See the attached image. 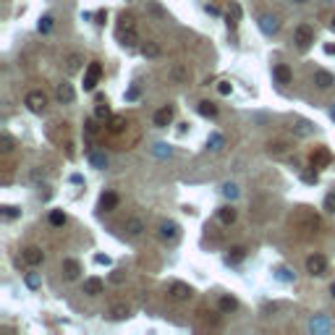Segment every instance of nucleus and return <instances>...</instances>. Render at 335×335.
Masks as SVG:
<instances>
[{
    "mask_svg": "<svg viewBox=\"0 0 335 335\" xmlns=\"http://www.w3.org/2000/svg\"><path fill=\"white\" fill-rule=\"evenodd\" d=\"M97 115H95V118H89L87 123H84V129H87V134H97Z\"/></svg>",
    "mask_w": 335,
    "mask_h": 335,
    "instance_id": "37998d69",
    "label": "nucleus"
},
{
    "mask_svg": "<svg viewBox=\"0 0 335 335\" xmlns=\"http://www.w3.org/2000/svg\"><path fill=\"white\" fill-rule=\"evenodd\" d=\"M304 181L306 183H317V173H304Z\"/></svg>",
    "mask_w": 335,
    "mask_h": 335,
    "instance_id": "3c124183",
    "label": "nucleus"
},
{
    "mask_svg": "<svg viewBox=\"0 0 335 335\" xmlns=\"http://www.w3.org/2000/svg\"><path fill=\"white\" fill-rule=\"evenodd\" d=\"M259 29H262L264 34H275V32L280 29V21L275 19V16H262V19H259Z\"/></svg>",
    "mask_w": 335,
    "mask_h": 335,
    "instance_id": "a211bd4d",
    "label": "nucleus"
},
{
    "mask_svg": "<svg viewBox=\"0 0 335 335\" xmlns=\"http://www.w3.org/2000/svg\"><path fill=\"white\" fill-rule=\"evenodd\" d=\"M293 40H296V45L301 50H306L311 42H314V29H311L309 24H298L296 27V32H293Z\"/></svg>",
    "mask_w": 335,
    "mask_h": 335,
    "instance_id": "7ed1b4c3",
    "label": "nucleus"
},
{
    "mask_svg": "<svg viewBox=\"0 0 335 335\" xmlns=\"http://www.w3.org/2000/svg\"><path fill=\"white\" fill-rule=\"evenodd\" d=\"M118 194H115V191H105V194H102L100 196V207H102V210H105V212H113L115 210V207H118Z\"/></svg>",
    "mask_w": 335,
    "mask_h": 335,
    "instance_id": "dca6fc26",
    "label": "nucleus"
},
{
    "mask_svg": "<svg viewBox=\"0 0 335 335\" xmlns=\"http://www.w3.org/2000/svg\"><path fill=\"white\" fill-rule=\"evenodd\" d=\"M27 285H29V288H37V285H40V278H37L34 272H29V275H27Z\"/></svg>",
    "mask_w": 335,
    "mask_h": 335,
    "instance_id": "c03bdc74",
    "label": "nucleus"
},
{
    "mask_svg": "<svg viewBox=\"0 0 335 335\" xmlns=\"http://www.w3.org/2000/svg\"><path fill=\"white\" fill-rule=\"evenodd\" d=\"M330 118L335 121V102H332V105H330Z\"/></svg>",
    "mask_w": 335,
    "mask_h": 335,
    "instance_id": "864d4df0",
    "label": "nucleus"
},
{
    "mask_svg": "<svg viewBox=\"0 0 335 335\" xmlns=\"http://www.w3.org/2000/svg\"><path fill=\"white\" fill-rule=\"evenodd\" d=\"M136 97H139V89L136 87H131L129 92H126V100H136Z\"/></svg>",
    "mask_w": 335,
    "mask_h": 335,
    "instance_id": "8fccbe9b",
    "label": "nucleus"
},
{
    "mask_svg": "<svg viewBox=\"0 0 335 335\" xmlns=\"http://www.w3.org/2000/svg\"><path fill=\"white\" fill-rule=\"evenodd\" d=\"M55 97H58V102H61V105H71V102L76 100V92H74V87L68 84V82H63V84H58Z\"/></svg>",
    "mask_w": 335,
    "mask_h": 335,
    "instance_id": "9d476101",
    "label": "nucleus"
},
{
    "mask_svg": "<svg viewBox=\"0 0 335 335\" xmlns=\"http://www.w3.org/2000/svg\"><path fill=\"white\" fill-rule=\"evenodd\" d=\"M275 275H278V280H283V283H291L293 280V272L288 270V267H278V272H275Z\"/></svg>",
    "mask_w": 335,
    "mask_h": 335,
    "instance_id": "4c0bfd02",
    "label": "nucleus"
},
{
    "mask_svg": "<svg viewBox=\"0 0 335 335\" xmlns=\"http://www.w3.org/2000/svg\"><path fill=\"white\" fill-rule=\"evenodd\" d=\"M170 296L176 298V301H189V298L194 296V288L186 285V283H181V280H176V283H170Z\"/></svg>",
    "mask_w": 335,
    "mask_h": 335,
    "instance_id": "6e6552de",
    "label": "nucleus"
},
{
    "mask_svg": "<svg viewBox=\"0 0 335 335\" xmlns=\"http://www.w3.org/2000/svg\"><path fill=\"white\" fill-rule=\"evenodd\" d=\"M291 131H293L296 136H301V139H304V136H309L311 131H314V126H311L309 121H296V123L291 126Z\"/></svg>",
    "mask_w": 335,
    "mask_h": 335,
    "instance_id": "b1692460",
    "label": "nucleus"
},
{
    "mask_svg": "<svg viewBox=\"0 0 335 335\" xmlns=\"http://www.w3.org/2000/svg\"><path fill=\"white\" fill-rule=\"evenodd\" d=\"M21 259H24L27 267H40V264L45 262V251L40 246H27L24 251H21Z\"/></svg>",
    "mask_w": 335,
    "mask_h": 335,
    "instance_id": "20e7f679",
    "label": "nucleus"
},
{
    "mask_svg": "<svg viewBox=\"0 0 335 335\" xmlns=\"http://www.w3.org/2000/svg\"><path fill=\"white\" fill-rule=\"evenodd\" d=\"M272 76L278 79V84H291V79H293V74H291V68H288L285 63H278L272 68Z\"/></svg>",
    "mask_w": 335,
    "mask_h": 335,
    "instance_id": "2eb2a0df",
    "label": "nucleus"
},
{
    "mask_svg": "<svg viewBox=\"0 0 335 335\" xmlns=\"http://www.w3.org/2000/svg\"><path fill=\"white\" fill-rule=\"evenodd\" d=\"M207 147L212 149V152H220L225 147V136L223 134H210V139H207Z\"/></svg>",
    "mask_w": 335,
    "mask_h": 335,
    "instance_id": "bb28decb",
    "label": "nucleus"
},
{
    "mask_svg": "<svg viewBox=\"0 0 335 335\" xmlns=\"http://www.w3.org/2000/svg\"><path fill=\"white\" fill-rule=\"evenodd\" d=\"M95 262H97V264H105V267H108V264H110V257H108V254H95Z\"/></svg>",
    "mask_w": 335,
    "mask_h": 335,
    "instance_id": "49530a36",
    "label": "nucleus"
},
{
    "mask_svg": "<svg viewBox=\"0 0 335 335\" xmlns=\"http://www.w3.org/2000/svg\"><path fill=\"white\" fill-rule=\"evenodd\" d=\"M50 225H55V228L66 225V215H63L61 210H53V212H50Z\"/></svg>",
    "mask_w": 335,
    "mask_h": 335,
    "instance_id": "72a5a7b5",
    "label": "nucleus"
},
{
    "mask_svg": "<svg viewBox=\"0 0 335 335\" xmlns=\"http://www.w3.org/2000/svg\"><path fill=\"white\" fill-rule=\"evenodd\" d=\"M238 19H241V6L238 3H230V11H228V27L233 29L238 24Z\"/></svg>",
    "mask_w": 335,
    "mask_h": 335,
    "instance_id": "7c9ffc66",
    "label": "nucleus"
},
{
    "mask_svg": "<svg viewBox=\"0 0 335 335\" xmlns=\"http://www.w3.org/2000/svg\"><path fill=\"white\" fill-rule=\"evenodd\" d=\"M309 327L314 330V332H317V330H327V327H330V322H327V319H311V325H309Z\"/></svg>",
    "mask_w": 335,
    "mask_h": 335,
    "instance_id": "a19ab883",
    "label": "nucleus"
},
{
    "mask_svg": "<svg viewBox=\"0 0 335 335\" xmlns=\"http://www.w3.org/2000/svg\"><path fill=\"white\" fill-rule=\"evenodd\" d=\"M100 79H102V66L97 61L89 63L87 71H84V92H95V87L100 84Z\"/></svg>",
    "mask_w": 335,
    "mask_h": 335,
    "instance_id": "f03ea898",
    "label": "nucleus"
},
{
    "mask_svg": "<svg viewBox=\"0 0 335 335\" xmlns=\"http://www.w3.org/2000/svg\"><path fill=\"white\" fill-rule=\"evenodd\" d=\"M223 194L228 196V199H236V196H238V186H236V183H225V186H223Z\"/></svg>",
    "mask_w": 335,
    "mask_h": 335,
    "instance_id": "ea45409f",
    "label": "nucleus"
},
{
    "mask_svg": "<svg viewBox=\"0 0 335 335\" xmlns=\"http://www.w3.org/2000/svg\"><path fill=\"white\" fill-rule=\"evenodd\" d=\"M204 8H207V14H210V16H217V14H220V8H217V6H212V3H207Z\"/></svg>",
    "mask_w": 335,
    "mask_h": 335,
    "instance_id": "09e8293b",
    "label": "nucleus"
},
{
    "mask_svg": "<svg viewBox=\"0 0 335 335\" xmlns=\"http://www.w3.org/2000/svg\"><path fill=\"white\" fill-rule=\"evenodd\" d=\"M129 314H131V311H129V306H126V304H113L110 306V317L113 319H126Z\"/></svg>",
    "mask_w": 335,
    "mask_h": 335,
    "instance_id": "c85d7f7f",
    "label": "nucleus"
},
{
    "mask_svg": "<svg viewBox=\"0 0 335 335\" xmlns=\"http://www.w3.org/2000/svg\"><path fill=\"white\" fill-rule=\"evenodd\" d=\"M293 3H306V0H293Z\"/></svg>",
    "mask_w": 335,
    "mask_h": 335,
    "instance_id": "6e6d98bb",
    "label": "nucleus"
},
{
    "mask_svg": "<svg viewBox=\"0 0 335 335\" xmlns=\"http://www.w3.org/2000/svg\"><path fill=\"white\" fill-rule=\"evenodd\" d=\"M139 53L144 55V58H160L163 55V48H160V42H155V40H147L142 48H139Z\"/></svg>",
    "mask_w": 335,
    "mask_h": 335,
    "instance_id": "f3484780",
    "label": "nucleus"
},
{
    "mask_svg": "<svg viewBox=\"0 0 335 335\" xmlns=\"http://www.w3.org/2000/svg\"><path fill=\"white\" fill-rule=\"evenodd\" d=\"M314 84H317V89H330L335 84V76L327 71H314Z\"/></svg>",
    "mask_w": 335,
    "mask_h": 335,
    "instance_id": "6ab92c4d",
    "label": "nucleus"
},
{
    "mask_svg": "<svg viewBox=\"0 0 335 335\" xmlns=\"http://www.w3.org/2000/svg\"><path fill=\"white\" fill-rule=\"evenodd\" d=\"M123 230H126V236H129V238H139L142 230H144V223L139 220V217H129L126 225H123Z\"/></svg>",
    "mask_w": 335,
    "mask_h": 335,
    "instance_id": "f8f14e48",
    "label": "nucleus"
},
{
    "mask_svg": "<svg viewBox=\"0 0 335 335\" xmlns=\"http://www.w3.org/2000/svg\"><path fill=\"white\" fill-rule=\"evenodd\" d=\"M152 152H155L157 157H170V155H173V149H170L168 144H155V147H152Z\"/></svg>",
    "mask_w": 335,
    "mask_h": 335,
    "instance_id": "e433bc0d",
    "label": "nucleus"
},
{
    "mask_svg": "<svg viewBox=\"0 0 335 335\" xmlns=\"http://www.w3.org/2000/svg\"><path fill=\"white\" fill-rule=\"evenodd\" d=\"M53 21H55L53 16H42V19H40V24H37V29H40V34H48V32L53 29Z\"/></svg>",
    "mask_w": 335,
    "mask_h": 335,
    "instance_id": "f704fd0d",
    "label": "nucleus"
},
{
    "mask_svg": "<svg viewBox=\"0 0 335 335\" xmlns=\"http://www.w3.org/2000/svg\"><path fill=\"white\" fill-rule=\"evenodd\" d=\"M126 129H129V123H126L123 115H110V121H108V134L118 136V134H123Z\"/></svg>",
    "mask_w": 335,
    "mask_h": 335,
    "instance_id": "ddd939ff",
    "label": "nucleus"
},
{
    "mask_svg": "<svg viewBox=\"0 0 335 335\" xmlns=\"http://www.w3.org/2000/svg\"><path fill=\"white\" fill-rule=\"evenodd\" d=\"M118 42L123 45V48H136V42H139V37H136V27H118Z\"/></svg>",
    "mask_w": 335,
    "mask_h": 335,
    "instance_id": "0eeeda50",
    "label": "nucleus"
},
{
    "mask_svg": "<svg viewBox=\"0 0 335 335\" xmlns=\"http://www.w3.org/2000/svg\"><path fill=\"white\" fill-rule=\"evenodd\" d=\"M123 278H126L123 270H113V275H110V280H113V283H123Z\"/></svg>",
    "mask_w": 335,
    "mask_h": 335,
    "instance_id": "a18cd8bd",
    "label": "nucleus"
},
{
    "mask_svg": "<svg viewBox=\"0 0 335 335\" xmlns=\"http://www.w3.org/2000/svg\"><path fill=\"white\" fill-rule=\"evenodd\" d=\"M217 217H220L223 225H233L236 223V210L233 207H220V210H217Z\"/></svg>",
    "mask_w": 335,
    "mask_h": 335,
    "instance_id": "393cba45",
    "label": "nucleus"
},
{
    "mask_svg": "<svg viewBox=\"0 0 335 335\" xmlns=\"http://www.w3.org/2000/svg\"><path fill=\"white\" fill-rule=\"evenodd\" d=\"M288 149H291V144H288L285 139H275V142H270V144H267V152H270V155H275V157L285 155Z\"/></svg>",
    "mask_w": 335,
    "mask_h": 335,
    "instance_id": "aec40b11",
    "label": "nucleus"
},
{
    "mask_svg": "<svg viewBox=\"0 0 335 335\" xmlns=\"http://www.w3.org/2000/svg\"><path fill=\"white\" fill-rule=\"evenodd\" d=\"M19 215H21V212L16 210V207H11V204H6V207H3V217H6V220H16Z\"/></svg>",
    "mask_w": 335,
    "mask_h": 335,
    "instance_id": "58836bf2",
    "label": "nucleus"
},
{
    "mask_svg": "<svg viewBox=\"0 0 335 335\" xmlns=\"http://www.w3.org/2000/svg\"><path fill=\"white\" fill-rule=\"evenodd\" d=\"M24 105L32 113H45V108H48V95H45L42 89H32L29 95L24 97Z\"/></svg>",
    "mask_w": 335,
    "mask_h": 335,
    "instance_id": "f257e3e1",
    "label": "nucleus"
},
{
    "mask_svg": "<svg viewBox=\"0 0 335 335\" xmlns=\"http://www.w3.org/2000/svg\"><path fill=\"white\" fill-rule=\"evenodd\" d=\"M170 76L176 79V82H186V79H189V71H186L183 66H173V68H170Z\"/></svg>",
    "mask_w": 335,
    "mask_h": 335,
    "instance_id": "473e14b6",
    "label": "nucleus"
},
{
    "mask_svg": "<svg viewBox=\"0 0 335 335\" xmlns=\"http://www.w3.org/2000/svg\"><path fill=\"white\" fill-rule=\"evenodd\" d=\"M84 293L87 296H100L102 293V280L100 278H87L84 280Z\"/></svg>",
    "mask_w": 335,
    "mask_h": 335,
    "instance_id": "412c9836",
    "label": "nucleus"
},
{
    "mask_svg": "<svg viewBox=\"0 0 335 335\" xmlns=\"http://www.w3.org/2000/svg\"><path fill=\"white\" fill-rule=\"evenodd\" d=\"M217 306H220L223 314H228V311H236L238 309V301L233 296H220V301H217Z\"/></svg>",
    "mask_w": 335,
    "mask_h": 335,
    "instance_id": "a878e982",
    "label": "nucleus"
},
{
    "mask_svg": "<svg viewBox=\"0 0 335 335\" xmlns=\"http://www.w3.org/2000/svg\"><path fill=\"white\" fill-rule=\"evenodd\" d=\"M330 27H332V29H335V19H332V24H330Z\"/></svg>",
    "mask_w": 335,
    "mask_h": 335,
    "instance_id": "4d7b16f0",
    "label": "nucleus"
},
{
    "mask_svg": "<svg viewBox=\"0 0 335 335\" xmlns=\"http://www.w3.org/2000/svg\"><path fill=\"white\" fill-rule=\"evenodd\" d=\"M105 19H108V14H105V11H100V14H97V24H105Z\"/></svg>",
    "mask_w": 335,
    "mask_h": 335,
    "instance_id": "603ef678",
    "label": "nucleus"
},
{
    "mask_svg": "<svg viewBox=\"0 0 335 335\" xmlns=\"http://www.w3.org/2000/svg\"><path fill=\"white\" fill-rule=\"evenodd\" d=\"M155 126L157 129H165V126H170V121H173V108L170 105H165V108H160L157 113H155Z\"/></svg>",
    "mask_w": 335,
    "mask_h": 335,
    "instance_id": "4468645a",
    "label": "nucleus"
},
{
    "mask_svg": "<svg viewBox=\"0 0 335 335\" xmlns=\"http://www.w3.org/2000/svg\"><path fill=\"white\" fill-rule=\"evenodd\" d=\"M306 272L309 275H325L327 272V259L322 257V254H311V257H306Z\"/></svg>",
    "mask_w": 335,
    "mask_h": 335,
    "instance_id": "423d86ee",
    "label": "nucleus"
},
{
    "mask_svg": "<svg viewBox=\"0 0 335 335\" xmlns=\"http://www.w3.org/2000/svg\"><path fill=\"white\" fill-rule=\"evenodd\" d=\"M330 296H332V298H335V283H332V285H330Z\"/></svg>",
    "mask_w": 335,
    "mask_h": 335,
    "instance_id": "5fc2aeb1",
    "label": "nucleus"
},
{
    "mask_svg": "<svg viewBox=\"0 0 335 335\" xmlns=\"http://www.w3.org/2000/svg\"><path fill=\"white\" fill-rule=\"evenodd\" d=\"M61 270H63V275H66V280H76L79 272H82V264H79L76 259H71V257H66L63 264H61Z\"/></svg>",
    "mask_w": 335,
    "mask_h": 335,
    "instance_id": "9b49d317",
    "label": "nucleus"
},
{
    "mask_svg": "<svg viewBox=\"0 0 335 335\" xmlns=\"http://www.w3.org/2000/svg\"><path fill=\"white\" fill-rule=\"evenodd\" d=\"M157 233H160L163 241H176L178 233H181V228H178V223H173V220H163L160 228H157Z\"/></svg>",
    "mask_w": 335,
    "mask_h": 335,
    "instance_id": "1a4fd4ad",
    "label": "nucleus"
},
{
    "mask_svg": "<svg viewBox=\"0 0 335 335\" xmlns=\"http://www.w3.org/2000/svg\"><path fill=\"white\" fill-rule=\"evenodd\" d=\"M196 110H199V115H204V118H215L217 115V105L210 100H202L199 105H196Z\"/></svg>",
    "mask_w": 335,
    "mask_h": 335,
    "instance_id": "5701e85b",
    "label": "nucleus"
},
{
    "mask_svg": "<svg viewBox=\"0 0 335 335\" xmlns=\"http://www.w3.org/2000/svg\"><path fill=\"white\" fill-rule=\"evenodd\" d=\"M309 163H311V168H327L332 163L330 149L327 147H314V152L309 155Z\"/></svg>",
    "mask_w": 335,
    "mask_h": 335,
    "instance_id": "39448f33",
    "label": "nucleus"
},
{
    "mask_svg": "<svg viewBox=\"0 0 335 335\" xmlns=\"http://www.w3.org/2000/svg\"><path fill=\"white\" fill-rule=\"evenodd\" d=\"M244 257H246V249H244V246H233V249L228 251V257H225V259H228V264H238Z\"/></svg>",
    "mask_w": 335,
    "mask_h": 335,
    "instance_id": "cd10ccee",
    "label": "nucleus"
},
{
    "mask_svg": "<svg viewBox=\"0 0 335 335\" xmlns=\"http://www.w3.org/2000/svg\"><path fill=\"white\" fill-rule=\"evenodd\" d=\"M95 115H97V118L100 121H105V118H110V108H108V102L105 100H97V108H95Z\"/></svg>",
    "mask_w": 335,
    "mask_h": 335,
    "instance_id": "2f4dec72",
    "label": "nucleus"
},
{
    "mask_svg": "<svg viewBox=\"0 0 335 335\" xmlns=\"http://www.w3.org/2000/svg\"><path fill=\"white\" fill-rule=\"evenodd\" d=\"M89 163H92V168L105 170L108 168V157L102 155V152H97V149H89Z\"/></svg>",
    "mask_w": 335,
    "mask_h": 335,
    "instance_id": "4be33fe9",
    "label": "nucleus"
},
{
    "mask_svg": "<svg viewBox=\"0 0 335 335\" xmlns=\"http://www.w3.org/2000/svg\"><path fill=\"white\" fill-rule=\"evenodd\" d=\"M325 210L335 215V191H330V194L325 196Z\"/></svg>",
    "mask_w": 335,
    "mask_h": 335,
    "instance_id": "79ce46f5",
    "label": "nucleus"
},
{
    "mask_svg": "<svg viewBox=\"0 0 335 335\" xmlns=\"http://www.w3.org/2000/svg\"><path fill=\"white\" fill-rule=\"evenodd\" d=\"M82 61H84V58L79 55V53H71V55L66 58V68L74 74V71H79V68H82Z\"/></svg>",
    "mask_w": 335,
    "mask_h": 335,
    "instance_id": "c756f323",
    "label": "nucleus"
},
{
    "mask_svg": "<svg viewBox=\"0 0 335 335\" xmlns=\"http://www.w3.org/2000/svg\"><path fill=\"white\" fill-rule=\"evenodd\" d=\"M217 92H220V95H230V84L228 82H220V84H217Z\"/></svg>",
    "mask_w": 335,
    "mask_h": 335,
    "instance_id": "de8ad7c7",
    "label": "nucleus"
},
{
    "mask_svg": "<svg viewBox=\"0 0 335 335\" xmlns=\"http://www.w3.org/2000/svg\"><path fill=\"white\" fill-rule=\"evenodd\" d=\"M0 149L8 155V152H14V139H11L8 134H0Z\"/></svg>",
    "mask_w": 335,
    "mask_h": 335,
    "instance_id": "c9c22d12",
    "label": "nucleus"
}]
</instances>
